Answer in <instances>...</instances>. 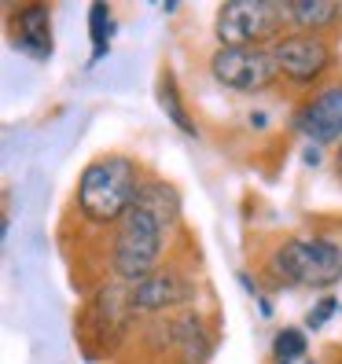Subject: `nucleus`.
<instances>
[{"mask_svg":"<svg viewBox=\"0 0 342 364\" xmlns=\"http://www.w3.org/2000/svg\"><path fill=\"white\" fill-rule=\"evenodd\" d=\"M114 11L107 0H96V4L89 8V41H92V59H89V67H96V63L107 59V52H111V41H114Z\"/></svg>","mask_w":342,"mask_h":364,"instance_id":"ddd939ff","label":"nucleus"},{"mask_svg":"<svg viewBox=\"0 0 342 364\" xmlns=\"http://www.w3.org/2000/svg\"><path fill=\"white\" fill-rule=\"evenodd\" d=\"M272 59L291 89H313V85H328L324 77L335 70V45L331 37L291 30L287 37H280L272 45Z\"/></svg>","mask_w":342,"mask_h":364,"instance_id":"39448f33","label":"nucleus"},{"mask_svg":"<svg viewBox=\"0 0 342 364\" xmlns=\"http://www.w3.org/2000/svg\"><path fill=\"white\" fill-rule=\"evenodd\" d=\"M335 173H338V181H342V144L335 147Z\"/></svg>","mask_w":342,"mask_h":364,"instance_id":"dca6fc26","label":"nucleus"},{"mask_svg":"<svg viewBox=\"0 0 342 364\" xmlns=\"http://www.w3.org/2000/svg\"><path fill=\"white\" fill-rule=\"evenodd\" d=\"M181 221V196L173 184L144 177L140 196L133 210L114 225L111 240V272L125 287H137L140 280L155 276L162 265V254L169 243V232Z\"/></svg>","mask_w":342,"mask_h":364,"instance_id":"f257e3e1","label":"nucleus"},{"mask_svg":"<svg viewBox=\"0 0 342 364\" xmlns=\"http://www.w3.org/2000/svg\"><path fill=\"white\" fill-rule=\"evenodd\" d=\"M287 23L294 33H316L328 37L342 23V4L338 0H284Z\"/></svg>","mask_w":342,"mask_h":364,"instance_id":"9d476101","label":"nucleus"},{"mask_svg":"<svg viewBox=\"0 0 342 364\" xmlns=\"http://www.w3.org/2000/svg\"><path fill=\"white\" fill-rule=\"evenodd\" d=\"M173 335H177V346L184 353V364H206L210 353H213V338L206 331V324L199 316H184L173 324Z\"/></svg>","mask_w":342,"mask_h":364,"instance_id":"9b49d317","label":"nucleus"},{"mask_svg":"<svg viewBox=\"0 0 342 364\" xmlns=\"http://www.w3.org/2000/svg\"><path fill=\"white\" fill-rule=\"evenodd\" d=\"M309 353V338L302 328H280L272 335V364H298Z\"/></svg>","mask_w":342,"mask_h":364,"instance_id":"4468645a","label":"nucleus"},{"mask_svg":"<svg viewBox=\"0 0 342 364\" xmlns=\"http://www.w3.org/2000/svg\"><path fill=\"white\" fill-rule=\"evenodd\" d=\"M8 37L15 52H23L33 63H48L55 52V33H52V8L45 0H30L8 11Z\"/></svg>","mask_w":342,"mask_h":364,"instance_id":"1a4fd4ad","label":"nucleus"},{"mask_svg":"<svg viewBox=\"0 0 342 364\" xmlns=\"http://www.w3.org/2000/svg\"><path fill=\"white\" fill-rule=\"evenodd\" d=\"M338 309H342V306H338V298H335V294H320V302L306 313V331H320Z\"/></svg>","mask_w":342,"mask_h":364,"instance_id":"2eb2a0df","label":"nucleus"},{"mask_svg":"<svg viewBox=\"0 0 342 364\" xmlns=\"http://www.w3.org/2000/svg\"><path fill=\"white\" fill-rule=\"evenodd\" d=\"M291 125L313 147H331V144L338 147L342 144V81H328L313 96H306L298 103Z\"/></svg>","mask_w":342,"mask_h":364,"instance_id":"0eeeda50","label":"nucleus"},{"mask_svg":"<svg viewBox=\"0 0 342 364\" xmlns=\"http://www.w3.org/2000/svg\"><path fill=\"white\" fill-rule=\"evenodd\" d=\"M265 272L276 287L324 294L342 284V243L328 235H287L265 258Z\"/></svg>","mask_w":342,"mask_h":364,"instance_id":"7ed1b4c3","label":"nucleus"},{"mask_svg":"<svg viewBox=\"0 0 342 364\" xmlns=\"http://www.w3.org/2000/svg\"><path fill=\"white\" fill-rule=\"evenodd\" d=\"M287 26L284 0H228L213 15V37L225 48H272Z\"/></svg>","mask_w":342,"mask_h":364,"instance_id":"20e7f679","label":"nucleus"},{"mask_svg":"<svg viewBox=\"0 0 342 364\" xmlns=\"http://www.w3.org/2000/svg\"><path fill=\"white\" fill-rule=\"evenodd\" d=\"M140 184H144V173H140L137 159L118 155V151L96 155L78 177L74 210L92 228H111L133 210V203L140 196Z\"/></svg>","mask_w":342,"mask_h":364,"instance_id":"f03ea898","label":"nucleus"},{"mask_svg":"<svg viewBox=\"0 0 342 364\" xmlns=\"http://www.w3.org/2000/svg\"><path fill=\"white\" fill-rule=\"evenodd\" d=\"M210 77L228 92L240 96H262L272 89L280 70H276L272 48H225L218 45L210 55Z\"/></svg>","mask_w":342,"mask_h":364,"instance_id":"423d86ee","label":"nucleus"},{"mask_svg":"<svg viewBox=\"0 0 342 364\" xmlns=\"http://www.w3.org/2000/svg\"><path fill=\"white\" fill-rule=\"evenodd\" d=\"M191 298H196V280H188L177 265H166L155 276H147V280L125 291V309L129 313H166V309L188 306Z\"/></svg>","mask_w":342,"mask_h":364,"instance_id":"6e6552de","label":"nucleus"},{"mask_svg":"<svg viewBox=\"0 0 342 364\" xmlns=\"http://www.w3.org/2000/svg\"><path fill=\"white\" fill-rule=\"evenodd\" d=\"M155 96H159V107H162V114L177 125V129L184 133V136H191L196 140L199 136V125L191 122V114H188V107H184V96H181V89H177V77L173 74H162L159 77V89H155Z\"/></svg>","mask_w":342,"mask_h":364,"instance_id":"f8f14e48","label":"nucleus"}]
</instances>
